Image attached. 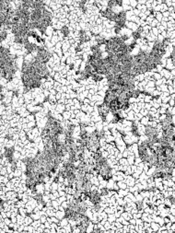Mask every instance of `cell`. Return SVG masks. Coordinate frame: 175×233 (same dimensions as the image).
<instances>
[{"instance_id":"6da1fadb","label":"cell","mask_w":175,"mask_h":233,"mask_svg":"<svg viewBox=\"0 0 175 233\" xmlns=\"http://www.w3.org/2000/svg\"><path fill=\"white\" fill-rule=\"evenodd\" d=\"M37 55H36V60L40 61L42 63L46 64V62L50 59V54L44 47H37Z\"/></svg>"},{"instance_id":"7a4b0ae2","label":"cell","mask_w":175,"mask_h":233,"mask_svg":"<svg viewBox=\"0 0 175 233\" xmlns=\"http://www.w3.org/2000/svg\"><path fill=\"white\" fill-rule=\"evenodd\" d=\"M146 134L148 137V138L155 137H157V130L151 126H147L146 128Z\"/></svg>"},{"instance_id":"3957f363","label":"cell","mask_w":175,"mask_h":233,"mask_svg":"<svg viewBox=\"0 0 175 233\" xmlns=\"http://www.w3.org/2000/svg\"><path fill=\"white\" fill-rule=\"evenodd\" d=\"M13 154H14V149H13V148H7V149H6L5 156H6V157H7V159L9 160H12Z\"/></svg>"}]
</instances>
